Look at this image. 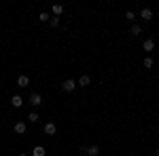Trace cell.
Instances as JSON below:
<instances>
[{"instance_id": "1", "label": "cell", "mask_w": 159, "mask_h": 156, "mask_svg": "<svg viewBox=\"0 0 159 156\" xmlns=\"http://www.w3.org/2000/svg\"><path fill=\"white\" fill-rule=\"evenodd\" d=\"M76 86H79V82H74L72 78H66V80L61 82V89H64L66 93H72V91L76 89Z\"/></svg>"}, {"instance_id": "2", "label": "cell", "mask_w": 159, "mask_h": 156, "mask_svg": "<svg viewBox=\"0 0 159 156\" xmlns=\"http://www.w3.org/2000/svg\"><path fill=\"white\" fill-rule=\"evenodd\" d=\"M28 101H30L32 108H40V106H43V95H40V93H32Z\"/></svg>"}, {"instance_id": "3", "label": "cell", "mask_w": 159, "mask_h": 156, "mask_svg": "<svg viewBox=\"0 0 159 156\" xmlns=\"http://www.w3.org/2000/svg\"><path fill=\"white\" fill-rule=\"evenodd\" d=\"M13 129H15V133H17V135H25V131H28V124H25L24 120H19V122H15V127H13Z\"/></svg>"}, {"instance_id": "4", "label": "cell", "mask_w": 159, "mask_h": 156, "mask_svg": "<svg viewBox=\"0 0 159 156\" xmlns=\"http://www.w3.org/2000/svg\"><path fill=\"white\" fill-rule=\"evenodd\" d=\"M11 106L13 108H21V106H24V97L21 95H13L11 97Z\"/></svg>"}, {"instance_id": "5", "label": "cell", "mask_w": 159, "mask_h": 156, "mask_svg": "<svg viewBox=\"0 0 159 156\" xmlns=\"http://www.w3.org/2000/svg\"><path fill=\"white\" fill-rule=\"evenodd\" d=\"M142 48H144L147 53H151V51L155 48V40H153V38H147V40L142 42Z\"/></svg>"}, {"instance_id": "6", "label": "cell", "mask_w": 159, "mask_h": 156, "mask_svg": "<svg viewBox=\"0 0 159 156\" xmlns=\"http://www.w3.org/2000/svg\"><path fill=\"white\" fill-rule=\"evenodd\" d=\"M28 84H30V78H28V76H24V74H21V76H17V86H21V89H24V86H28Z\"/></svg>"}, {"instance_id": "7", "label": "cell", "mask_w": 159, "mask_h": 156, "mask_svg": "<svg viewBox=\"0 0 159 156\" xmlns=\"http://www.w3.org/2000/svg\"><path fill=\"white\" fill-rule=\"evenodd\" d=\"M140 17H142L144 21H151V19H153V11H151V9H142V11H140Z\"/></svg>"}, {"instance_id": "8", "label": "cell", "mask_w": 159, "mask_h": 156, "mask_svg": "<svg viewBox=\"0 0 159 156\" xmlns=\"http://www.w3.org/2000/svg\"><path fill=\"white\" fill-rule=\"evenodd\" d=\"M45 133H47V135H55V133H57V127H55L53 122H47V124H45Z\"/></svg>"}, {"instance_id": "9", "label": "cell", "mask_w": 159, "mask_h": 156, "mask_svg": "<svg viewBox=\"0 0 159 156\" xmlns=\"http://www.w3.org/2000/svg\"><path fill=\"white\" fill-rule=\"evenodd\" d=\"M51 13H53V17H60L61 13H64V6L61 4H53L51 6Z\"/></svg>"}, {"instance_id": "10", "label": "cell", "mask_w": 159, "mask_h": 156, "mask_svg": "<svg viewBox=\"0 0 159 156\" xmlns=\"http://www.w3.org/2000/svg\"><path fill=\"white\" fill-rule=\"evenodd\" d=\"M47 154V150L43 148V145H34V150H32V156H45Z\"/></svg>"}, {"instance_id": "11", "label": "cell", "mask_w": 159, "mask_h": 156, "mask_svg": "<svg viewBox=\"0 0 159 156\" xmlns=\"http://www.w3.org/2000/svg\"><path fill=\"white\" fill-rule=\"evenodd\" d=\"M89 84H91V78H89V76H81V78H79V86H89Z\"/></svg>"}, {"instance_id": "12", "label": "cell", "mask_w": 159, "mask_h": 156, "mask_svg": "<svg viewBox=\"0 0 159 156\" xmlns=\"http://www.w3.org/2000/svg\"><path fill=\"white\" fill-rule=\"evenodd\" d=\"M87 154L89 156H98L100 154V145H89V148H87Z\"/></svg>"}, {"instance_id": "13", "label": "cell", "mask_w": 159, "mask_h": 156, "mask_svg": "<svg viewBox=\"0 0 159 156\" xmlns=\"http://www.w3.org/2000/svg\"><path fill=\"white\" fill-rule=\"evenodd\" d=\"M129 32H132V36H140V34H142V27H140V25H132V30H129Z\"/></svg>"}, {"instance_id": "14", "label": "cell", "mask_w": 159, "mask_h": 156, "mask_svg": "<svg viewBox=\"0 0 159 156\" xmlns=\"http://www.w3.org/2000/svg\"><path fill=\"white\" fill-rule=\"evenodd\" d=\"M38 118H40L38 112H30V114H28V122H38Z\"/></svg>"}, {"instance_id": "15", "label": "cell", "mask_w": 159, "mask_h": 156, "mask_svg": "<svg viewBox=\"0 0 159 156\" xmlns=\"http://www.w3.org/2000/svg\"><path fill=\"white\" fill-rule=\"evenodd\" d=\"M38 19H40V23H47V21H51V15H49V13H40Z\"/></svg>"}, {"instance_id": "16", "label": "cell", "mask_w": 159, "mask_h": 156, "mask_svg": "<svg viewBox=\"0 0 159 156\" xmlns=\"http://www.w3.org/2000/svg\"><path fill=\"white\" fill-rule=\"evenodd\" d=\"M49 25H51V27H57V25H60V17H51Z\"/></svg>"}, {"instance_id": "17", "label": "cell", "mask_w": 159, "mask_h": 156, "mask_svg": "<svg viewBox=\"0 0 159 156\" xmlns=\"http://www.w3.org/2000/svg\"><path fill=\"white\" fill-rule=\"evenodd\" d=\"M153 63H155V61L151 59V57H147V59L142 61V65H144V68H153Z\"/></svg>"}, {"instance_id": "18", "label": "cell", "mask_w": 159, "mask_h": 156, "mask_svg": "<svg viewBox=\"0 0 159 156\" xmlns=\"http://www.w3.org/2000/svg\"><path fill=\"white\" fill-rule=\"evenodd\" d=\"M125 19H127V21H134V19H136V15H134L132 11H127V13H125Z\"/></svg>"}, {"instance_id": "19", "label": "cell", "mask_w": 159, "mask_h": 156, "mask_svg": "<svg viewBox=\"0 0 159 156\" xmlns=\"http://www.w3.org/2000/svg\"><path fill=\"white\" fill-rule=\"evenodd\" d=\"M81 156H89V154H87V150H83V154H81Z\"/></svg>"}, {"instance_id": "20", "label": "cell", "mask_w": 159, "mask_h": 156, "mask_svg": "<svg viewBox=\"0 0 159 156\" xmlns=\"http://www.w3.org/2000/svg\"><path fill=\"white\" fill-rule=\"evenodd\" d=\"M19 156H28V154H25V152H21V154H19Z\"/></svg>"}, {"instance_id": "21", "label": "cell", "mask_w": 159, "mask_h": 156, "mask_svg": "<svg viewBox=\"0 0 159 156\" xmlns=\"http://www.w3.org/2000/svg\"><path fill=\"white\" fill-rule=\"evenodd\" d=\"M157 156H159V148H157Z\"/></svg>"}]
</instances>
